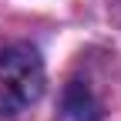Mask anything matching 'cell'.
Listing matches in <instances>:
<instances>
[{
    "label": "cell",
    "instance_id": "1",
    "mask_svg": "<svg viewBox=\"0 0 121 121\" xmlns=\"http://www.w3.org/2000/svg\"><path fill=\"white\" fill-rule=\"evenodd\" d=\"M44 91V60L30 44L0 47V114H20Z\"/></svg>",
    "mask_w": 121,
    "mask_h": 121
},
{
    "label": "cell",
    "instance_id": "2",
    "mask_svg": "<svg viewBox=\"0 0 121 121\" xmlns=\"http://www.w3.org/2000/svg\"><path fill=\"white\" fill-rule=\"evenodd\" d=\"M64 108L71 111L74 121H98V118H101V101L94 98V91H91L87 84H81V81H74V84L67 87Z\"/></svg>",
    "mask_w": 121,
    "mask_h": 121
}]
</instances>
